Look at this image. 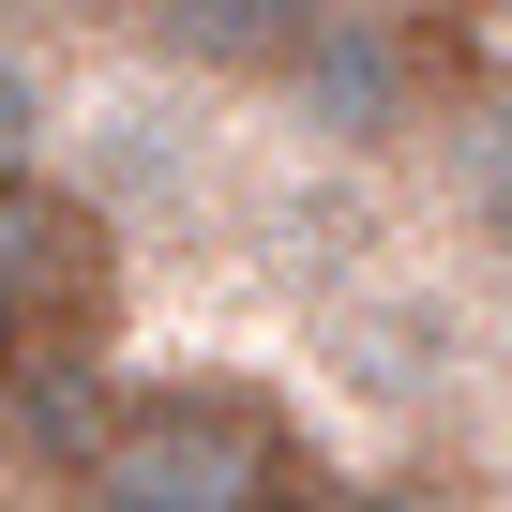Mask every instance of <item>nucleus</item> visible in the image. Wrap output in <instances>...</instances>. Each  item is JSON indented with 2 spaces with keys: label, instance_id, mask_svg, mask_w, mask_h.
Instances as JSON below:
<instances>
[{
  "label": "nucleus",
  "instance_id": "f03ea898",
  "mask_svg": "<svg viewBox=\"0 0 512 512\" xmlns=\"http://www.w3.org/2000/svg\"><path fill=\"white\" fill-rule=\"evenodd\" d=\"M287 106H302V136H332V151H407V136H437L452 76H437V46H422L407 0H347V16L287 61Z\"/></svg>",
  "mask_w": 512,
  "mask_h": 512
},
{
  "label": "nucleus",
  "instance_id": "423d86ee",
  "mask_svg": "<svg viewBox=\"0 0 512 512\" xmlns=\"http://www.w3.org/2000/svg\"><path fill=\"white\" fill-rule=\"evenodd\" d=\"M46 136H61V76H46V46L0 16V181H46Z\"/></svg>",
  "mask_w": 512,
  "mask_h": 512
},
{
  "label": "nucleus",
  "instance_id": "6e6552de",
  "mask_svg": "<svg viewBox=\"0 0 512 512\" xmlns=\"http://www.w3.org/2000/svg\"><path fill=\"white\" fill-rule=\"evenodd\" d=\"M497 272H512V256H497Z\"/></svg>",
  "mask_w": 512,
  "mask_h": 512
},
{
  "label": "nucleus",
  "instance_id": "39448f33",
  "mask_svg": "<svg viewBox=\"0 0 512 512\" xmlns=\"http://www.w3.org/2000/svg\"><path fill=\"white\" fill-rule=\"evenodd\" d=\"M437 181L482 226V256H512V76H482V91L437 106Z\"/></svg>",
  "mask_w": 512,
  "mask_h": 512
},
{
  "label": "nucleus",
  "instance_id": "20e7f679",
  "mask_svg": "<svg viewBox=\"0 0 512 512\" xmlns=\"http://www.w3.org/2000/svg\"><path fill=\"white\" fill-rule=\"evenodd\" d=\"M347 16V0H136V31L196 76H287L317 31Z\"/></svg>",
  "mask_w": 512,
  "mask_h": 512
},
{
  "label": "nucleus",
  "instance_id": "f257e3e1",
  "mask_svg": "<svg viewBox=\"0 0 512 512\" xmlns=\"http://www.w3.org/2000/svg\"><path fill=\"white\" fill-rule=\"evenodd\" d=\"M76 512H317V452L256 377H151L91 422Z\"/></svg>",
  "mask_w": 512,
  "mask_h": 512
},
{
  "label": "nucleus",
  "instance_id": "0eeeda50",
  "mask_svg": "<svg viewBox=\"0 0 512 512\" xmlns=\"http://www.w3.org/2000/svg\"><path fill=\"white\" fill-rule=\"evenodd\" d=\"M332 512H452V497H437V482H347Z\"/></svg>",
  "mask_w": 512,
  "mask_h": 512
},
{
  "label": "nucleus",
  "instance_id": "7ed1b4c3",
  "mask_svg": "<svg viewBox=\"0 0 512 512\" xmlns=\"http://www.w3.org/2000/svg\"><path fill=\"white\" fill-rule=\"evenodd\" d=\"M121 287V226L61 181H0V347H76Z\"/></svg>",
  "mask_w": 512,
  "mask_h": 512
}]
</instances>
